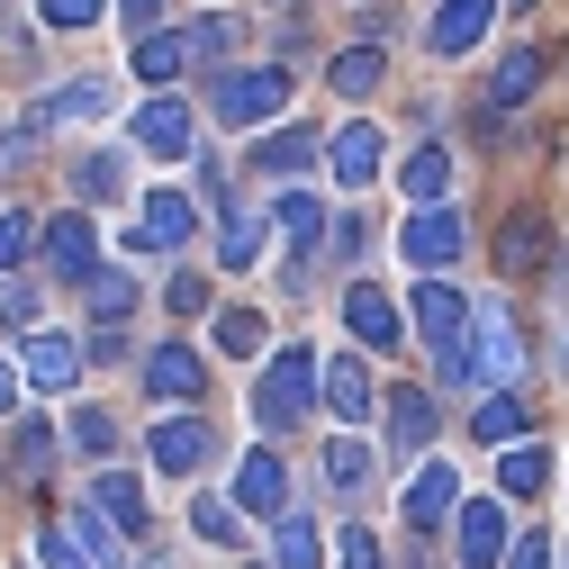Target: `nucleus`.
<instances>
[{
    "instance_id": "1",
    "label": "nucleus",
    "mask_w": 569,
    "mask_h": 569,
    "mask_svg": "<svg viewBox=\"0 0 569 569\" xmlns=\"http://www.w3.org/2000/svg\"><path fill=\"white\" fill-rule=\"evenodd\" d=\"M326 398V362L308 343H271V362L253 371V425H271V435H290V425H308Z\"/></svg>"
},
{
    "instance_id": "20",
    "label": "nucleus",
    "mask_w": 569,
    "mask_h": 569,
    "mask_svg": "<svg viewBox=\"0 0 569 569\" xmlns=\"http://www.w3.org/2000/svg\"><path fill=\"white\" fill-rule=\"evenodd\" d=\"M398 190L425 199V208H443V190H452V154H443V146H416V154L398 163Z\"/></svg>"
},
{
    "instance_id": "4",
    "label": "nucleus",
    "mask_w": 569,
    "mask_h": 569,
    "mask_svg": "<svg viewBox=\"0 0 569 569\" xmlns=\"http://www.w3.org/2000/svg\"><path fill=\"white\" fill-rule=\"evenodd\" d=\"M398 507H407V533H435V525H461L470 497H461V479H452L443 461H425V470L398 488Z\"/></svg>"
},
{
    "instance_id": "8",
    "label": "nucleus",
    "mask_w": 569,
    "mask_h": 569,
    "mask_svg": "<svg viewBox=\"0 0 569 569\" xmlns=\"http://www.w3.org/2000/svg\"><path fill=\"white\" fill-rule=\"evenodd\" d=\"M82 362H91V343H82V335H54V326L28 335V389H46V398H54V389H73Z\"/></svg>"
},
{
    "instance_id": "32",
    "label": "nucleus",
    "mask_w": 569,
    "mask_h": 569,
    "mask_svg": "<svg viewBox=\"0 0 569 569\" xmlns=\"http://www.w3.org/2000/svg\"><path fill=\"white\" fill-rule=\"evenodd\" d=\"M190 533L199 542H236L244 533V507H236V497H190Z\"/></svg>"
},
{
    "instance_id": "30",
    "label": "nucleus",
    "mask_w": 569,
    "mask_h": 569,
    "mask_svg": "<svg viewBox=\"0 0 569 569\" xmlns=\"http://www.w3.org/2000/svg\"><path fill=\"white\" fill-rule=\"evenodd\" d=\"M253 253H262V218H253V208H227V227H218V262L244 271Z\"/></svg>"
},
{
    "instance_id": "35",
    "label": "nucleus",
    "mask_w": 569,
    "mask_h": 569,
    "mask_svg": "<svg viewBox=\"0 0 569 569\" xmlns=\"http://www.w3.org/2000/svg\"><path fill=\"white\" fill-rule=\"evenodd\" d=\"M371 82H380V46H343V54H335V91H343V100H362Z\"/></svg>"
},
{
    "instance_id": "49",
    "label": "nucleus",
    "mask_w": 569,
    "mask_h": 569,
    "mask_svg": "<svg viewBox=\"0 0 569 569\" xmlns=\"http://www.w3.org/2000/svg\"><path fill=\"white\" fill-rule=\"evenodd\" d=\"M10 398H19V371H10V362H0V416H10Z\"/></svg>"
},
{
    "instance_id": "31",
    "label": "nucleus",
    "mask_w": 569,
    "mask_h": 569,
    "mask_svg": "<svg viewBox=\"0 0 569 569\" xmlns=\"http://www.w3.org/2000/svg\"><path fill=\"white\" fill-rule=\"evenodd\" d=\"M542 479H551V461H542V443H516L507 461H497V488H507V497H542Z\"/></svg>"
},
{
    "instance_id": "12",
    "label": "nucleus",
    "mask_w": 569,
    "mask_h": 569,
    "mask_svg": "<svg viewBox=\"0 0 569 569\" xmlns=\"http://www.w3.org/2000/svg\"><path fill=\"white\" fill-rule=\"evenodd\" d=\"M208 452H218V435H208L199 416H163V425H154V470L190 479V470H208Z\"/></svg>"
},
{
    "instance_id": "23",
    "label": "nucleus",
    "mask_w": 569,
    "mask_h": 569,
    "mask_svg": "<svg viewBox=\"0 0 569 569\" xmlns=\"http://www.w3.org/2000/svg\"><path fill=\"white\" fill-rule=\"evenodd\" d=\"M271 218L290 227V280H299V271H308V244H317L326 218H317V199H308V190H280V199H271Z\"/></svg>"
},
{
    "instance_id": "45",
    "label": "nucleus",
    "mask_w": 569,
    "mask_h": 569,
    "mask_svg": "<svg viewBox=\"0 0 569 569\" xmlns=\"http://www.w3.org/2000/svg\"><path fill=\"white\" fill-rule=\"evenodd\" d=\"M54 461V435H46V425H28V435H19V470H46Z\"/></svg>"
},
{
    "instance_id": "9",
    "label": "nucleus",
    "mask_w": 569,
    "mask_h": 569,
    "mask_svg": "<svg viewBox=\"0 0 569 569\" xmlns=\"http://www.w3.org/2000/svg\"><path fill=\"white\" fill-rule=\"evenodd\" d=\"M190 218H199V208H190L181 190H146V218L127 227V253H172V244H190Z\"/></svg>"
},
{
    "instance_id": "36",
    "label": "nucleus",
    "mask_w": 569,
    "mask_h": 569,
    "mask_svg": "<svg viewBox=\"0 0 569 569\" xmlns=\"http://www.w3.org/2000/svg\"><path fill=\"white\" fill-rule=\"evenodd\" d=\"M218 352L253 362V352H262V317H253V308H227V317H218Z\"/></svg>"
},
{
    "instance_id": "28",
    "label": "nucleus",
    "mask_w": 569,
    "mask_h": 569,
    "mask_svg": "<svg viewBox=\"0 0 569 569\" xmlns=\"http://www.w3.org/2000/svg\"><path fill=\"white\" fill-rule=\"evenodd\" d=\"M271 569H326V542H317V525H271Z\"/></svg>"
},
{
    "instance_id": "44",
    "label": "nucleus",
    "mask_w": 569,
    "mask_h": 569,
    "mask_svg": "<svg viewBox=\"0 0 569 569\" xmlns=\"http://www.w3.org/2000/svg\"><path fill=\"white\" fill-rule=\"evenodd\" d=\"M227 46H236V19H199L190 28V54H227Z\"/></svg>"
},
{
    "instance_id": "15",
    "label": "nucleus",
    "mask_w": 569,
    "mask_h": 569,
    "mask_svg": "<svg viewBox=\"0 0 569 569\" xmlns=\"http://www.w3.org/2000/svg\"><path fill=\"white\" fill-rule=\"evenodd\" d=\"M435 425H443V407L425 398V389H398V398H389V443H398V461H416L425 443H435Z\"/></svg>"
},
{
    "instance_id": "5",
    "label": "nucleus",
    "mask_w": 569,
    "mask_h": 569,
    "mask_svg": "<svg viewBox=\"0 0 569 569\" xmlns=\"http://www.w3.org/2000/svg\"><path fill=\"white\" fill-rule=\"evenodd\" d=\"M461 244H470V227L452 218V208H416V218L398 227V253H407L416 271H443V262H461Z\"/></svg>"
},
{
    "instance_id": "41",
    "label": "nucleus",
    "mask_w": 569,
    "mask_h": 569,
    "mask_svg": "<svg viewBox=\"0 0 569 569\" xmlns=\"http://www.w3.org/2000/svg\"><path fill=\"white\" fill-rule=\"evenodd\" d=\"M335 560H343V569H389V560H380V542H371L362 525H343V542H335Z\"/></svg>"
},
{
    "instance_id": "16",
    "label": "nucleus",
    "mask_w": 569,
    "mask_h": 569,
    "mask_svg": "<svg viewBox=\"0 0 569 569\" xmlns=\"http://www.w3.org/2000/svg\"><path fill=\"white\" fill-rule=\"evenodd\" d=\"M326 163L343 172V190H362V181L380 172V127H362V118H343V136H326Z\"/></svg>"
},
{
    "instance_id": "24",
    "label": "nucleus",
    "mask_w": 569,
    "mask_h": 569,
    "mask_svg": "<svg viewBox=\"0 0 569 569\" xmlns=\"http://www.w3.org/2000/svg\"><path fill=\"white\" fill-rule=\"evenodd\" d=\"M146 389L154 398H199V352L190 343H163L154 362H146Z\"/></svg>"
},
{
    "instance_id": "21",
    "label": "nucleus",
    "mask_w": 569,
    "mask_h": 569,
    "mask_svg": "<svg viewBox=\"0 0 569 569\" xmlns=\"http://www.w3.org/2000/svg\"><path fill=\"white\" fill-rule=\"evenodd\" d=\"M109 109V82H63V91H46L37 109H28V127H63V118H100Z\"/></svg>"
},
{
    "instance_id": "46",
    "label": "nucleus",
    "mask_w": 569,
    "mask_h": 569,
    "mask_svg": "<svg viewBox=\"0 0 569 569\" xmlns=\"http://www.w3.org/2000/svg\"><path fill=\"white\" fill-rule=\"evenodd\" d=\"M172 308H181V317H190V308H208V280H199V271H181V280H172Z\"/></svg>"
},
{
    "instance_id": "37",
    "label": "nucleus",
    "mask_w": 569,
    "mask_h": 569,
    "mask_svg": "<svg viewBox=\"0 0 569 569\" xmlns=\"http://www.w3.org/2000/svg\"><path fill=\"white\" fill-rule=\"evenodd\" d=\"M73 443L82 452H118V416L109 407H73Z\"/></svg>"
},
{
    "instance_id": "14",
    "label": "nucleus",
    "mask_w": 569,
    "mask_h": 569,
    "mask_svg": "<svg viewBox=\"0 0 569 569\" xmlns=\"http://www.w3.org/2000/svg\"><path fill=\"white\" fill-rule=\"evenodd\" d=\"M46 262H54V280H100V236H91V218H54V227H46Z\"/></svg>"
},
{
    "instance_id": "22",
    "label": "nucleus",
    "mask_w": 569,
    "mask_h": 569,
    "mask_svg": "<svg viewBox=\"0 0 569 569\" xmlns=\"http://www.w3.org/2000/svg\"><path fill=\"white\" fill-rule=\"evenodd\" d=\"M470 425H479V443H507V452H516V443H525V425H533V416H525V398H516V389H488Z\"/></svg>"
},
{
    "instance_id": "17",
    "label": "nucleus",
    "mask_w": 569,
    "mask_h": 569,
    "mask_svg": "<svg viewBox=\"0 0 569 569\" xmlns=\"http://www.w3.org/2000/svg\"><path fill=\"white\" fill-rule=\"evenodd\" d=\"M542 91V46H516L507 63H497V82H488V118H507L516 100H533Z\"/></svg>"
},
{
    "instance_id": "43",
    "label": "nucleus",
    "mask_w": 569,
    "mask_h": 569,
    "mask_svg": "<svg viewBox=\"0 0 569 569\" xmlns=\"http://www.w3.org/2000/svg\"><path fill=\"white\" fill-rule=\"evenodd\" d=\"M551 560H560V542H551V533H525V542L507 551V569H551Z\"/></svg>"
},
{
    "instance_id": "39",
    "label": "nucleus",
    "mask_w": 569,
    "mask_h": 569,
    "mask_svg": "<svg viewBox=\"0 0 569 569\" xmlns=\"http://www.w3.org/2000/svg\"><path fill=\"white\" fill-rule=\"evenodd\" d=\"M0 317H10V326H28V317H37V280H28V271L0 280Z\"/></svg>"
},
{
    "instance_id": "26",
    "label": "nucleus",
    "mask_w": 569,
    "mask_h": 569,
    "mask_svg": "<svg viewBox=\"0 0 569 569\" xmlns=\"http://www.w3.org/2000/svg\"><path fill=\"white\" fill-rule=\"evenodd\" d=\"M91 497H100V516H109V525H127V533L146 525V488H136V470H100Z\"/></svg>"
},
{
    "instance_id": "48",
    "label": "nucleus",
    "mask_w": 569,
    "mask_h": 569,
    "mask_svg": "<svg viewBox=\"0 0 569 569\" xmlns=\"http://www.w3.org/2000/svg\"><path fill=\"white\" fill-rule=\"evenodd\" d=\"M19 154H28V136H0V172H10Z\"/></svg>"
},
{
    "instance_id": "42",
    "label": "nucleus",
    "mask_w": 569,
    "mask_h": 569,
    "mask_svg": "<svg viewBox=\"0 0 569 569\" xmlns=\"http://www.w3.org/2000/svg\"><path fill=\"white\" fill-rule=\"evenodd\" d=\"M19 253H28V218H10V208H0V280L19 271Z\"/></svg>"
},
{
    "instance_id": "3",
    "label": "nucleus",
    "mask_w": 569,
    "mask_h": 569,
    "mask_svg": "<svg viewBox=\"0 0 569 569\" xmlns=\"http://www.w3.org/2000/svg\"><path fill=\"white\" fill-rule=\"evenodd\" d=\"M280 100H290V73H280V63H262V73H227L218 91H208L218 127H262V118H280Z\"/></svg>"
},
{
    "instance_id": "2",
    "label": "nucleus",
    "mask_w": 569,
    "mask_h": 569,
    "mask_svg": "<svg viewBox=\"0 0 569 569\" xmlns=\"http://www.w3.org/2000/svg\"><path fill=\"white\" fill-rule=\"evenodd\" d=\"M407 326H416V343L435 352V362H452V352L470 343V326H479V308L452 290V280H416V299H407Z\"/></svg>"
},
{
    "instance_id": "7",
    "label": "nucleus",
    "mask_w": 569,
    "mask_h": 569,
    "mask_svg": "<svg viewBox=\"0 0 569 569\" xmlns=\"http://www.w3.org/2000/svg\"><path fill=\"white\" fill-rule=\"evenodd\" d=\"M452 533H461V569H507V551H516V533H507V507H497V497H470Z\"/></svg>"
},
{
    "instance_id": "13",
    "label": "nucleus",
    "mask_w": 569,
    "mask_h": 569,
    "mask_svg": "<svg viewBox=\"0 0 569 569\" xmlns=\"http://www.w3.org/2000/svg\"><path fill=\"white\" fill-rule=\"evenodd\" d=\"M488 28H497V0H443L435 28H425V46H435V54H470Z\"/></svg>"
},
{
    "instance_id": "33",
    "label": "nucleus",
    "mask_w": 569,
    "mask_h": 569,
    "mask_svg": "<svg viewBox=\"0 0 569 569\" xmlns=\"http://www.w3.org/2000/svg\"><path fill=\"white\" fill-rule=\"evenodd\" d=\"M326 479H335V488L352 497V488L371 479V443H352V435H335V443H326Z\"/></svg>"
},
{
    "instance_id": "50",
    "label": "nucleus",
    "mask_w": 569,
    "mask_h": 569,
    "mask_svg": "<svg viewBox=\"0 0 569 569\" xmlns=\"http://www.w3.org/2000/svg\"><path fill=\"white\" fill-rule=\"evenodd\" d=\"M136 569H181V560L172 551H136Z\"/></svg>"
},
{
    "instance_id": "11",
    "label": "nucleus",
    "mask_w": 569,
    "mask_h": 569,
    "mask_svg": "<svg viewBox=\"0 0 569 569\" xmlns=\"http://www.w3.org/2000/svg\"><path fill=\"white\" fill-rule=\"evenodd\" d=\"M127 127H136V146H146V154H163V163H181V154L199 146V136H190V109H181L172 91H163V100H146Z\"/></svg>"
},
{
    "instance_id": "25",
    "label": "nucleus",
    "mask_w": 569,
    "mask_h": 569,
    "mask_svg": "<svg viewBox=\"0 0 569 569\" xmlns=\"http://www.w3.org/2000/svg\"><path fill=\"white\" fill-rule=\"evenodd\" d=\"M326 146H317V136L308 127H280V136H262V146H253V172H308Z\"/></svg>"
},
{
    "instance_id": "52",
    "label": "nucleus",
    "mask_w": 569,
    "mask_h": 569,
    "mask_svg": "<svg viewBox=\"0 0 569 569\" xmlns=\"http://www.w3.org/2000/svg\"><path fill=\"white\" fill-rule=\"evenodd\" d=\"M560 569H569V542H560Z\"/></svg>"
},
{
    "instance_id": "51",
    "label": "nucleus",
    "mask_w": 569,
    "mask_h": 569,
    "mask_svg": "<svg viewBox=\"0 0 569 569\" xmlns=\"http://www.w3.org/2000/svg\"><path fill=\"white\" fill-rule=\"evenodd\" d=\"M244 569H271V560H244Z\"/></svg>"
},
{
    "instance_id": "34",
    "label": "nucleus",
    "mask_w": 569,
    "mask_h": 569,
    "mask_svg": "<svg viewBox=\"0 0 569 569\" xmlns=\"http://www.w3.org/2000/svg\"><path fill=\"white\" fill-rule=\"evenodd\" d=\"M37 560H46V569H100L91 542H82L73 525H46V533H37Z\"/></svg>"
},
{
    "instance_id": "10",
    "label": "nucleus",
    "mask_w": 569,
    "mask_h": 569,
    "mask_svg": "<svg viewBox=\"0 0 569 569\" xmlns=\"http://www.w3.org/2000/svg\"><path fill=\"white\" fill-rule=\"evenodd\" d=\"M343 326H352V343H362V352H398V308H389V290H371V280H352V290H343Z\"/></svg>"
},
{
    "instance_id": "27",
    "label": "nucleus",
    "mask_w": 569,
    "mask_h": 569,
    "mask_svg": "<svg viewBox=\"0 0 569 569\" xmlns=\"http://www.w3.org/2000/svg\"><path fill=\"white\" fill-rule=\"evenodd\" d=\"M91 317H100V335H118L136 317V271H100L91 280Z\"/></svg>"
},
{
    "instance_id": "29",
    "label": "nucleus",
    "mask_w": 569,
    "mask_h": 569,
    "mask_svg": "<svg viewBox=\"0 0 569 569\" xmlns=\"http://www.w3.org/2000/svg\"><path fill=\"white\" fill-rule=\"evenodd\" d=\"M181 63H190V37H163V28H154V37H136V73H146L154 91L181 73Z\"/></svg>"
},
{
    "instance_id": "6",
    "label": "nucleus",
    "mask_w": 569,
    "mask_h": 569,
    "mask_svg": "<svg viewBox=\"0 0 569 569\" xmlns=\"http://www.w3.org/2000/svg\"><path fill=\"white\" fill-rule=\"evenodd\" d=\"M236 507L262 516V525H290V470H280V452H244L236 461Z\"/></svg>"
},
{
    "instance_id": "47",
    "label": "nucleus",
    "mask_w": 569,
    "mask_h": 569,
    "mask_svg": "<svg viewBox=\"0 0 569 569\" xmlns=\"http://www.w3.org/2000/svg\"><path fill=\"white\" fill-rule=\"evenodd\" d=\"M118 19H127L136 37H154V0H118Z\"/></svg>"
},
{
    "instance_id": "19",
    "label": "nucleus",
    "mask_w": 569,
    "mask_h": 569,
    "mask_svg": "<svg viewBox=\"0 0 569 569\" xmlns=\"http://www.w3.org/2000/svg\"><path fill=\"white\" fill-rule=\"evenodd\" d=\"M542 253H551V218H542V208L507 218V236H497V262H507V271H542Z\"/></svg>"
},
{
    "instance_id": "38",
    "label": "nucleus",
    "mask_w": 569,
    "mask_h": 569,
    "mask_svg": "<svg viewBox=\"0 0 569 569\" xmlns=\"http://www.w3.org/2000/svg\"><path fill=\"white\" fill-rule=\"evenodd\" d=\"M37 10H46V28H100L109 0H37Z\"/></svg>"
},
{
    "instance_id": "18",
    "label": "nucleus",
    "mask_w": 569,
    "mask_h": 569,
    "mask_svg": "<svg viewBox=\"0 0 569 569\" xmlns=\"http://www.w3.org/2000/svg\"><path fill=\"white\" fill-rule=\"evenodd\" d=\"M326 416H343V425L371 416V371L352 362V352H335V362H326Z\"/></svg>"
},
{
    "instance_id": "40",
    "label": "nucleus",
    "mask_w": 569,
    "mask_h": 569,
    "mask_svg": "<svg viewBox=\"0 0 569 569\" xmlns=\"http://www.w3.org/2000/svg\"><path fill=\"white\" fill-rule=\"evenodd\" d=\"M82 190H91V199H118V190H127V163H118V154H91V163H82Z\"/></svg>"
}]
</instances>
